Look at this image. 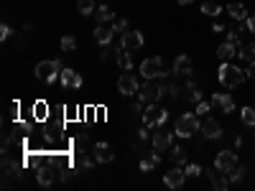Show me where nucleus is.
I'll use <instances>...</instances> for the list:
<instances>
[{
	"label": "nucleus",
	"mask_w": 255,
	"mask_h": 191,
	"mask_svg": "<svg viewBox=\"0 0 255 191\" xmlns=\"http://www.w3.org/2000/svg\"><path fill=\"white\" fill-rule=\"evenodd\" d=\"M245 79H248L245 69H240V66L230 64V62L219 66V84H222V87H227V90H232V87H240Z\"/></svg>",
	"instance_id": "obj_1"
},
{
	"label": "nucleus",
	"mask_w": 255,
	"mask_h": 191,
	"mask_svg": "<svg viewBox=\"0 0 255 191\" xmlns=\"http://www.w3.org/2000/svg\"><path fill=\"white\" fill-rule=\"evenodd\" d=\"M202 127V123L197 120V115H191V112H186V115H182L176 120V127H174V133L179 135V138H191V135H197V130Z\"/></svg>",
	"instance_id": "obj_2"
},
{
	"label": "nucleus",
	"mask_w": 255,
	"mask_h": 191,
	"mask_svg": "<svg viewBox=\"0 0 255 191\" xmlns=\"http://www.w3.org/2000/svg\"><path fill=\"white\" fill-rule=\"evenodd\" d=\"M166 92H169V82H166V84H156L153 79H148L146 84H141L138 97H141L143 102H148V105H151V102H158Z\"/></svg>",
	"instance_id": "obj_3"
},
{
	"label": "nucleus",
	"mask_w": 255,
	"mask_h": 191,
	"mask_svg": "<svg viewBox=\"0 0 255 191\" xmlns=\"http://www.w3.org/2000/svg\"><path fill=\"white\" fill-rule=\"evenodd\" d=\"M166 120H169V112L163 107H158V102H151V105L143 110V125L146 127H161Z\"/></svg>",
	"instance_id": "obj_4"
},
{
	"label": "nucleus",
	"mask_w": 255,
	"mask_h": 191,
	"mask_svg": "<svg viewBox=\"0 0 255 191\" xmlns=\"http://www.w3.org/2000/svg\"><path fill=\"white\" fill-rule=\"evenodd\" d=\"M36 77L41 82H46V84L56 82V77H62V62H51V59H46V62L36 64Z\"/></svg>",
	"instance_id": "obj_5"
},
{
	"label": "nucleus",
	"mask_w": 255,
	"mask_h": 191,
	"mask_svg": "<svg viewBox=\"0 0 255 191\" xmlns=\"http://www.w3.org/2000/svg\"><path fill=\"white\" fill-rule=\"evenodd\" d=\"M141 74L146 79H156V77H166V69H163V59L161 56H151L141 64Z\"/></svg>",
	"instance_id": "obj_6"
},
{
	"label": "nucleus",
	"mask_w": 255,
	"mask_h": 191,
	"mask_svg": "<svg viewBox=\"0 0 255 191\" xmlns=\"http://www.w3.org/2000/svg\"><path fill=\"white\" fill-rule=\"evenodd\" d=\"M215 166L219 171H224V173H230L232 168H237V156L232 151H219L217 158H215Z\"/></svg>",
	"instance_id": "obj_7"
},
{
	"label": "nucleus",
	"mask_w": 255,
	"mask_h": 191,
	"mask_svg": "<svg viewBox=\"0 0 255 191\" xmlns=\"http://www.w3.org/2000/svg\"><path fill=\"white\" fill-rule=\"evenodd\" d=\"M117 90L123 92L125 97H130V95H136L141 87H138V79L130 74V71H125V74H120V79H117Z\"/></svg>",
	"instance_id": "obj_8"
},
{
	"label": "nucleus",
	"mask_w": 255,
	"mask_h": 191,
	"mask_svg": "<svg viewBox=\"0 0 255 191\" xmlns=\"http://www.w3.org/2000/svg\"><path fill=\"white\" fill-rule=\"evenodd\" d=\"M184 181H186V171H182L179 166L171 168V171H166V176H163V184H166L169 189H182Z\"/></svg>",
	"instance_id": "obj_9"
},
{
	"label": "nucleus",
	"mask_w": 255,
	"mask_h": 191,
	"mask_svg": "<svg viewBox=\"0 0 255 191\" xmlns=\"http://www.w3.org/2000/svg\"><path fill=\"white\" fill-rule=\"evenodd\" d=\"M143 33L141 31H125L123 33V41H120V46L123 49H128V51H136V49H141L143 46Z\"/></svg>",
	"instance_id": "obj_10"
},
{
	"label": "nucleus",
	"mask_w": 255,
	"mask_h": 191,
	"mask_svg": "<svg viewBox=\"0 0 255 191\" xmlns=\"http://www.w3.org/2000/svg\"><path fill=\"white\" fill-rule=\"evenodd\" d=\"M59 82H62L64 90H79V87H82V77H79L74 69H62V77H59Z\"/></svg>",
	"instance_id": "obj_11"
},
{
	"label": "nucleus",
	"mask_w": 255,
	"mask_h": 191,
	"mask_svg": "<svg viewBox=\"0 0 255 191\" xmlns=\"http://www.w3.org/2000/svg\"><path fill=\"white\" fill-rule=\"evenodd\" d=\"M199 133L207 138V140H215V138H222V127L217 120H212V117H207V120H202V127Z\"/></svg>",
	"instance_id": "obj_12"
},
{
	"label": "nucleus",
	"mask_w": 255,
	"mask_h": 191,
	"mask_svg": "<svg viewBox=\"0 0 255 191\" xmlns=\"http://www.w3.org/2000/svg\"><path fill=\"white\" fill-rule=\"evenodd\" d=\"M207 176H209V184H212L217 191H227V186H230V176L224 173V171H219V168L215 166V171H207Z\"/></svg>",
	"instance_id": "obj_13"
},
{
	"label": "nucleus",
	"mask_w": 255,
	"mask_h": 191,
	"mask_svg": "<svg viewBox=\"0 0 255 191\" xmlns=\"http://www.w3.org/2000/svg\"><path fill=\"white\" fill-rule=\"evenodd\" d=\"M182 97H184V99H189V102H194V105H197V102H202V90H199V84L194 82L191 77H189V79H186V84H184Z\"/></svg>",
	"instance_id": "obj_14"
},
{
	"label": "nucleus",
	"mask_w": 255,
	"mask_h": 191,
	"mask_svg": "<svg viewBox=\"0 0 255 191\" xmlns=\"http://www.w3.org/2000/svg\"><path fill=\"white\" fill-rule=\"evenodd\" d=\"M174 74L176 77H191V59L189 56H176L174 59Z\"/></svg>",
	"instance_id": "obj_15"
},
{
	"label": "nucleus",
	"mask_w": 255,
	"mask_h": 191,
	"mask_svg": "<svg viewBox=\"0 0 255 191\" xmlns=\"http://www.w3.org/2000/svg\"><path fill=\"white\" fill-rule=\"evenodd\" d=\"M212 107H219L222 112H232L235 110V99L230 95H224V92H217V95H212Z\"/></svg>",
	"instance_id": "obj_16"
},
{
	"label": "nucleus",
	"mask_w": 255,
	"mask_h": 191,
	"mask_svg": "<svg viewBox=\"0 0 255 191\" xmlns=\"http://www.w3.org/2000/svg\"><path fill=\"white\" fill-rule=\"evenodd\" d=\"M54 179H56V168L54 166H38V173H36V181L41 184V186H51L54 184Z\"/></svg>",
	"instance_id": "obj_17"
},
{
	"label": "nucleus",
	"mask_w": 255,
	"mask_h": 191,
	"mask_svg": "<svg viewBox=\"0 0 255 191\" xmlns=\"http://www.w3.org/2000/svg\"><path fill=\"white\" fill-rule=\"evenodd\" d=\"M171 140H174V135L169 133V130H158L151 143H153L156 151H169V148H171Z\"/></svg>",
	"instance_id": "obj_18"
},
{
	"label": "nucleus",
	"mask_w": 255,
	"mask_h": 191,
	"mask_svg": "<svg viewBox=\"0 0 255 191\" xmlns=\"http://www.w3.org/2000/svg\"><path fill=\"white\" fill-rule=\"evenodd\" d=\"M92 156L97 158V163H110V160H112V151H110L108 143H97V145H92Z\"/></svg>",
	"instance_id": "obj_19"
},
{
	"label": "nucleus",
	"mask_w": 255,
	"mask_h": 191,
	"mask_svg": "<svg viewBox=\"0 0 255 191\" xmlns=\"http://www.w3.org/2000/svg\"><path fill=\"white\" fill-rule=\"evenodd\" d=\"M95 160L97 158H92L89 153H74V168H77V171H92Z\"/></svg>",
	"instance_id": "obj_20"
},
{
	"label": "nucleus",
	"mask_w": 255,
	"mask_h": 191,
	"mask_svg": "<svg viewBox=\"0 0 255 191\" xmlns=\"http://www.w3.org/2000/svg\"><path fill=\"white\" fill-rule=\"evenodd\" d=\"M112 36H115V28L105 26V23L95 28V41H97V43H102V46H108V43L112 41Z\"/></svg>",
	"instance_id": "obj_21"
},
{
	"label": "nucleus",
	"mask_w": 255,
	"mask_h": 191,
	"mask_svg": "<svg viewBox=\"0 0 255 191\" xmlns=\"http://www.w3.org/2000/svg\"><path fill=\"white\" fill-rule=\"evenodd\" d=\"M237 49H240L237 43H232V41H224L222 46L217 49V56L222 59V62H230V59H235V56H237Z\"/></svg>",
	"instance_id": "obj_22"
},
{
	"label": "nucleus",
	"mask_w": 255,
	"mask_h": 191,
	"mask_svg": "<svg viewBox=\"0 0 255 191\" xmlns=\"http://www.w3.org/2000/svg\"><path fill=\"white\" fill-rule=\"evenodd\" d=\"M3 173L23 179V163H18V160H10V158H3Z\"/></svg>",
	"instance_id": "obj_23"
},
{
	"label": "nucleus",
	"mask_w": 255,
	"mask_h": 191,
	"mask_svg": "<svg viewBox=\"0 0 255 191\" xmlns=\"http://www.w3.org/2000/svg\"><path fill=\"white\" fill-rule=\"evenodd\" d=\"M72 148H74V153H89V148H92V140H89V135H77L72 140Z\"/></svg>",
	"instance_id": "obj_24"
},
{
	"label": "nucleus",
	"mask_w": 255,
	"mask_h": 191,
	"mask_svg": "<svg viewBox=\"0 0 255 191\" xmlns=\"http://www.w3.org/2000/svg\"><path fill=\"white\" fill-rule=\"evenodd\" d=\"M237 56L240 62H255V43H240Z\"/></svg>",
	"instance_id": "obj_25"
},
{
	"label": "nucleus",
	"mask_w": 255,
	"mask_h": 191,
	"mask_svg": "<svg viewBox=\"0 0 255 191\" xmlns=\"http://www.w3.org/2000/svg\"><path fill=\"white\" fill-rule=\"evenodd\" d=\"M227 13L235 18V21H248V8L243 3H230L227 5Z\"/></svg>",
	"instance_id": "obj_26"
},
{
	"label": "nucleus",
	"mask_w": 255,
	"mask_h": 191,
	"mask_svg": "<svg viewBox=\"0 0 255 191\" xmlns=\"http://www.w3.org/2000/svg\"><path fill=\"white\" fill-rule=\"evenodd\" d=\"M158 163H161V153L153 148V153H151V156H146V158L141 160V171H153Z\"/></svg>",
	"instance_id": "obj_27"
},
{
	"label": "nucleus",
	"mask_w": 255,
	"mask_h": 191,
	"mask_svg": "<svg viewBox=\"0 0 255 191\" xmlns=\"http://www.w3.org/2000/svg\"><path fill=\"white\" fill-rule=\"evenodd\" d=\"M95 18H97V23H110V21L115 18V13H112L110 5H100V8L95 10Z\"/></svg>",
	"instance_id": "obj_28"
},
{
	"label": "nucleus",
	"mask_w": 255,
	"mask_h": 191,
	"mask_svg": "<svg viewBox=\"0 0 255 191\" xmlns=\"http://www.w3.org/2000/svg\"><path fill=\"white\" fill-rule=\"evenodd\" d=\"M117 66H120V69H125V71H128V69H133L130 51H128V49H123V46L117 49Z\"/></svg>",
	"instance_id": "obj_29"
},
{
	"label": "nucleus",
	"mask_w": 255,
	"mask_h": 191,
	"mask_svg": "<svg viewBox=\"0 0 255 191\" xmlns=\"http://www.w3.org/2000/svg\"><path fill=\"white\" fill-rule=\"evenodd\" d=\"M171 163H174V166H184V163H186V148H184V145H176V148H171Z\"/></svg>",
	"instance_id": "obj_30"
},
{
	"label": "nucleus",
	"mask_w": 255,
	"mask_h": 191,
	"mask_svg": "<svg viewBox=\"0 0 255 191\" xmlns=\"http://www.w3.org/2000/svg\"><path fill=\"white\" fill-rule=\"evenodd\" d=\"M219 3H217V0H204V3H202V13H204V16H219Z\"/></svg>",
	"instance_id": "obj_31"
},
{
	"label": "nucleus",
	"mask_w": 255,
	"mask_h": 191,
	"mask_svg": "<svg viewBox=\"0 0 255 191\" xmlns=\"http://www.w3.org/2000/svg\"><path fill=\"white\" fill-rule=\"evenodd\" d=\"M77 10L82 13V16H92V13L97 10L95 8V0H77Z\"/></svg>",
	"instance_id": "obj_32"
},
{
	"label": "nucleus",
	"mask_w": 255,
	"mask_h": 191,
	"mask_svg": "<svg viewBox=\"0 0 255 191\" xmlns=\"http://www.w3.org/2000/svg\"><path fill=\"white\" fill-rule=\"evenodd\" d=\"M34 117H36V120H46V117H49V105H46V102H36V105H34Z\"/></svg>",
	"instance_id": "obj_33"
},
{
	"label": "nucleus",
	"mask_w": 255,
	"mask_h": 191,
	"mask_svg": "<svg viewBox=\"0 0 255 191\" xmlns=\"http://www.w3.org/2000/svg\"><path fill=\"white\" fill-rule=\"evenodd\" d=\"M43 138H46L49 143H56L59 138H62V125H56V127H46V130H43Z\"/></svg>",
	"instance_id": "obj_34"
},
{
	"label": "nucleus",
	"mask_w": 255,
	"mask_h": 191,
	"mask_svg": "<svg viewBox=\"0 0 255 191\" xmlns=\"http://www.w3.org/2000/svg\"><path fill=\"white\" fill-rule=\"evenodd\" d=\"M243 123L248 127H255V107H243Z\"/></svg>",
	"instance_id": "obj_35"
},
{
	"label": "nucleus",
	"mask_w": 255,
	"mask_h": 191,
	"mask_svg": "<svg viewBox=\"0 0 255 191\" xmlns=\"http://www.w3.org/2000/svg\"><path fill=\"white\" fill-rule=\"evenodd\" d=\"M62 49L64 51H74V49H77V38H74V36H64L62 38Z\"/></svg>",
	"instance_id": "obj_36"
},
{
	"label": "nucleus",
	"mask_w": 255,
	"mask_h": 191,
	"mask_svg": "<svg viewBox=\"0 0 255 191\" xmlns=\"http://www.w3.org/2000/svg\"><path fill=\"white\" fill-rule=\"evenodd\" d=\"M74 171H77L74 166H64L62 173H59V179H62V181H72V179H74Z\"/></svg>",
	"instance_id": "obj_37"
},
{
	"label": "nucleus",
	"mask_w": 255,
	"mask_h": 191,
	"mask_svg": "<svg viewBox=\"0 0 255 191\" xmlns=\"http://www.w3.org/2000/svg\"><path fill=\"white\" fill-rule=\"evenodd\" d=\"M184 171H186V176H189V179H197V176L202 173V168H199L197 163H189V166H186Z\"/></svg>",
	"instance_id": "obj_38"
},
{
	"label": "nucleus",
	"mask_w": 255,
	"mask_h": 191,
	"mask_svg": "<svg viewBox=\"0 0 255 191\" xmlns=\"http://www.w3.org/2000/svg\"><path fill=\"white\" fill-rule=\"evenodd\" d=\"M10 36H13V28H10V26H5V23H3V26H0V38H3V41H8V38H10Z\"/></svg>",
	"instance_id": "obj_39"
},
{
	"label": "nucleus",
	"mask_w": 255,
	"mask_h": 191,
	"mask_svg": "<svg viewBox=\"0 0 255 191\" xmlns=\"http://www.w3.org/2000/svg\"><path fill=\"white\" fill-rule=\"evenodd\" d=\"M209 110H212V102H197V112L199 115H207Z\"/></svg>",
	"instance_id": "obj_40"
},
{
	"label": "nucleus",
	"mask_w": 255,
	"mask_h": 191,
	"mask_svg": "<svg viewBox=\"0 0 255 191\" xmlns=\"http://www.w3.org/2000/svg\"><path fill=\"white\" fill-rule=\"evenodd\" d=\"M26 166H38V158L31 151H26Z\"/></svg>",
	"instance_id": "obj_41"
},
{
	"label": "nucleus",
	"mask_w": 255,
	"mask_h": 191,
	"mask_svg": "<svg viewBox=\"0 0 255 191\" xmlns=\"http://www.w3.org/2000/svg\"><path fill=\"white\" fill-rule=\"evenodd\" d=\"M227 176H230V181H240V179H243V168H232Z\"/></svg>",
	"instance_id": "obj_42"
},
{
	"label": "nucleus",
	"mask_w": 255,
	"mask_h": 191,
	"mask_svg": "<svg viewBox=\"0 0 255 191\" xmlns=\"http://www.w3.org/2000/svg\"><path fill=\"white\" fill-rule=\"evenodd\" d=\"M125 28H128V21H125V18H120V21L115 23V31H120V33H125Z\"/></svg>",
	"instance_id": "obj_43"
},
{
	"label": "nucleus",
	"mask_w": 255,
	"mask_h": 191,
	"mask_svg": "<svg viewBox=\"0 0 255 191\" xmlns=\"http://www.w3.org/2000/svg\"><path fill=\"white\" fill-rule=\"evenodd\" d=\"M245 74L250 79H255V62H248V69H245Z\"/></svg>",
	"instance_id": "obj_44"
},
{
	"label": "nucleus",
	"mask_w": 255,
	"mask_h": 191,
	"mask_svg": "<svg viewBox=\"0 0 255 191\" xmlns=\"http://www.w3.org/2000/svg\"><path fill=\"white\" fill-rule=\"evenodd\" d=\"M110 54H112V51H110V46H105V49H102V54H100V59H102V62H108Z\"/></svg>",
	"instance_id": "obj_45"
},
{
	"label": "nucleus",
	"mask_w": 255,
	"mask_h": 191,
	"mask_svg": "<svg viewBox=\"0 0 255 191\" xmlns=\"http://www.w3.org/2000/svg\"><path fill=\"white\" fill-rule=\"evenodd\" d=\"M245 23H248V31H253V33H255V16H248V21H245Z\"/></svg>",
	"instance_id": "obj_46"
},
{
	"label": "nucleus",
	"mask_w": 255,
	"mask_h": 191,
	"mask_svg": "<svg viewBox=\"0 0 255 191\" xmlns=\"http://www.w3.org/2000/svg\"><path fill=\"white\" fill-rule=\"evenodd\" d=\"M212 31H215V33H219V31H224V26H222V23H219V21H217V23H215V26H212Z\"/></svg>",
	"instance_id": "obj_47"
},
{
	"label": "nucleus",
	"mask_w": 255,
	"mask_h": 191,
	"mask_svg": "<svg viewBox=\"0 0 255 191\" xmlns=\"http://www.w3.org/2000/svg\"><path fill=\"white\" fill-rule=\"evenodd\" d=\"M176 3H179V5H186V3H191V0H176Z\"/></svg>",
	"instance_id": "obj_48"
}]
</instances>
